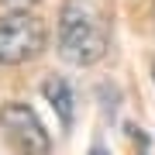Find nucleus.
<instances>
[{
  "label": "nucleus",
  "mask_w": 155,
  "mask_h": 155,
  "mask_svg": "<svg viewBox=\"0 0 155 155\" xmlns=\"http://www.w3.org/2000/svg\"><path fill=\"white\" fill-rule=\"evenodd\" d=\"M110 21L97 0H66L59 14V55L72 66H93L107 55Z\"/></svg>",
  "instance_id": "1"
},
{
  "label": "nucleus",
  "mask_w": 155,
  "mask_h": 155,
  "mask_svg": "<svg viewBox=\"0 0 155 155\" xmlns=\"http://www.w3.org/2000/svg\"><path fill=\"white\" fill-rule=\"evenodd\" d=\"M45 48V24L28 11L0 17V66H21Z\"/></svg>",
  "instance_id": "2"
},
{
  "label": "nucleus",
  "mask_w": 155,
  "mask_h": 155,
  "mask_svg": "<svg viewBox=\"0 0 155 155\" xmlns=\"http://www.w3.org/2000/svg\"><path fill=\"white\" fill-rule=\"evenodd\" d=\"M0 131H4L7 145L17 155H48L52 152V138L41 127L38 114L28 104H7L0 107Z\"/></svg>",
  "instance_id": "3"
},
{
  "label": "nucleus",
  "mask_w": 155,
  "mask_h": 155,
  "mask_svg": "<svg viewBox=\"0 0 155 155\" xmlns=\"http://www.w3.org/2000/svg\"><path fill=\"white\" fill-rule=\"evenodd\" d=\"M41 93H45V100H48L52 107H55L59 121L69 127V124H72V86H69L62 76H48V79L41 83Z\"/></svg>",
  "instance_id": "4"
},
{
  "label": "nucleus",
  "mask_w": 155,
  "mask_h": 155,
  "mask_svg": "<svg viewBox=\"0 0 155 155\" xmlns=\"http://www.w3.org/2000/svg\"><path fill=\"white\" fill-rule=\"evenodd\" d=\"M4 7H11V11H28V7H35V4H41V0H0Z\"/></svg>",
  "instance_id": "5"
},
{
  "label": "nucleus",
  "mask_w": 155,
  "mask_h": 155,
  "mask_svg": "<svg viewBox=\"0 0 155 155\" xmlns=\"http://www.w3.org/2000/svg\"><path fill=\"white\" fill-rule=\"evenodd\" d=\"M90 155H110V152H107L104 145H93V148H90Z\"/></svg>",
  "instance_id": "6"
},
{
  "label": "nucleus",
  "mask_w": 155,
  "mask_h": 155,
  "mask_svg": "<svg viewBox=\"0 0 155 155\" xmlns=\"http://www.w3.org/2000/svg\"><path fill=\"white\" fill-rule=\"evenodd\" d=\"M152 76H155V66H152Z\"/></svg>",
  "instance_id": "7"
}]
</instances>
